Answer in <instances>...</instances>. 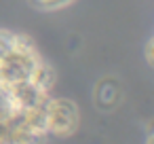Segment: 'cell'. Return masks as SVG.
I'll use <instances>...</instances> for the list:
<instances>
[{
	"label": "cell",
	"instance_id": "1",
	"mask_svg": "<svg viewBox=\"0 0 154 144\" xmlns=\"http://www.w3.org/2000/svg\"><path fill=\"white\" fill-rule=\"evenodd\" d=\"M42 62L45 59L34 47V43L28 36L17 34L15 43L0 57V89L32 78Z\"/></svg>",
	"mask_w": 154,
	"mask_h": 144
},
{
	"label": "cell",
	"instance_id": "2",
	"mask_svg": "<svg viewBox=\"0 0 154 144\" xmlns=\"http://www.w3.org/2000/svg\"><path fill=\"white\" fill-rule=\"evenodd\" d=\"M78 106L68 98H49L45 104V129L51 138H68L78 129Z\"/></svg>",
	"mask_w": 154,
	"mask_h": 144
},
{
	"label": "cell",
	"instance_id": "3",
	"mask_svg": "<svg viewBox=\"0 0 154 144\" xmlns=\"http://www.w3.org/2000/svg\"><path fill=\"white\" fill-rule=\"evenodd\" d=\"M122 100V85L114 76H103L93 89V102L99 110H114Z\"/></svg>",
	"mask_w": 154,
	"mask_h": 144
},
{
	"label": "cell",
	"instance_id": "4",
	"mask_svg": "<svg viewBox=\"0 0 154 144\" xmlns=\"http://www.w3.org/2000/svg\"><path fill=\"white\" fill-rule=\"evenodd\" d=\"M28 2L40 11H59V9H66L68 5H72L74 0H28Z\"/></svg>",
	"mask_w": 154,
	"mask_h": 144
},
{
	"label": "cell",
	"instance_id": "5",
	"mask_svg": "<svg viewBox=\"0 0 154 144\" xmlns=\"http://www.w3.org/2000/svg\"><path fill=\"white\" fill-rule=\"evenodd\" d=\"M15 38H17V34H15V32L0 30V57H2V55L9 51V47L15 43Z\"/></svg>",
	"mask_w": 154,
	"mask_h": 144
}]
</instances>
